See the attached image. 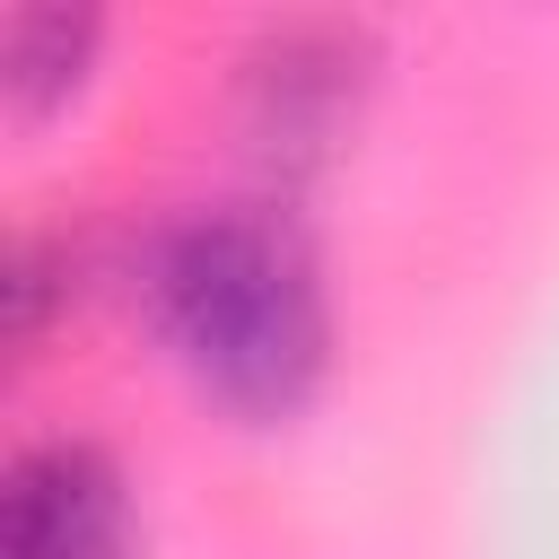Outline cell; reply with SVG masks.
Listing matches in <instances>:
<instances>
[{
	"label": "cell",
	"instance_id": "cell-1",
	"mask_svg": "<svg viewBox=\"0 0 559 559\" xmlns=\"http://www.w3.org/2000/svg\"><path fill=\"white\" fill-rule=\"evenodd\" d=\"M114 314L236 437H297L341 384V280L323 218L236 175L122 218Z\"/></svg>",
	"mask_w": 559,
	"mask_h": 559
},
{
	"label": "cell",
	"instance_id": "cell-2",
	"mask_svg": "<svg viewBox=\"0 0 559 559\" xmlns=\"http://www.w3.org/2000/svg\"><path fill=\"white\" fill-rule=\"evenodd\" d=\"M393 96V26L376 9H262L218 52L227 175L280 201H323Z\"/></svg>",
	"mask_w": 559,
	"mask_h": 559
},
{
	"label": "cell",
	"instance_id": "cell-3",
	"mask_svg": "<svg viewBox=\"0 0 559 559\" xmlns=\"http://www.w3.org/2000/svg\"><path fill=\"white\" fill-rule=\"evenodd\" d=\"M157 507L122 437L35 419L0 454V559H148Z\"/></svg>",
	"mask_w": 559,
	"mask_h": 559
},
{
	"label": "cell",
	"instance_id": "cell-4",
	"mask_svg": "<svg viewBox=\"0 0 559 559\" xmlns=\"http://www.w3.org/2000/svg\"><path fill=\"white\" fill-rule=\"evenodd\" d=\"M122 288V218H79V210H26L0 245V341L17 367L52 358L61 332L87 314H114Z\"/></svg>",
	"mask_w": 559,
	"mask_h": 559
},
{
	"label": "cell",
	"instance_id": "cell-5",
	"mask_svg": "<svg viewBox=\"0 0 559 559\" xmlns=\"http://www.w3.org/2000/svg\"><path fill=\"white\" fill-rule=\"evenodd\" d=\"M114 9L96 0H9L0 9V122L17 140H44L96 105L114 79Z\"/></svg>",
	"mask_w": 559,
	"mask_h": 559
}]
</instances>
